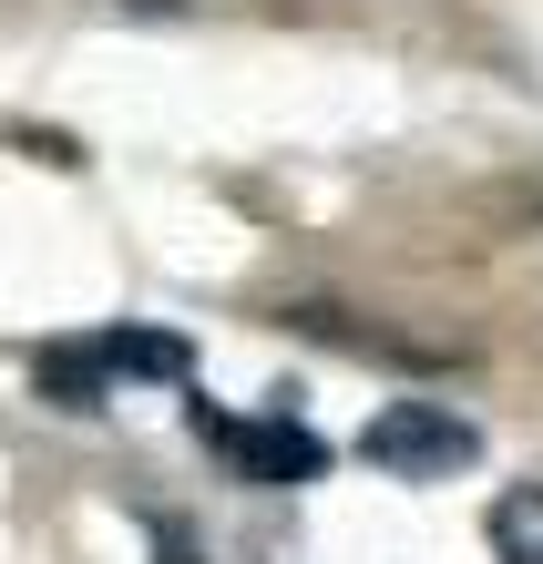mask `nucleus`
<instances>
[{
  "instance_id": "f257e3e1",
  "label": "nucleus",
  "mask_w": 543,
  "mask_h": 564,
  "mask_svg": "<svg viewBox=\"0 0 543 564\" xmlns=\"http://www.w3.org/2000/svg\"><path fill=\"white\" fill-rule=\"evenodd\" d=\"M359 452L380 462L390 482H452V473H471V462H482V431L452 421V411H431V401H390L380 421L359 431Z\"/></svg>"
},
{
  "instance_id": "f03ea898",
  "label": "nucleus",
  "mask_w": 543,
  "mask_h": 564,
  "mask_svg": "<svg viewBox=\"0 0 543 564\" xmlns=\"http://www.w3.org/2000/svg\"><path fill=\"white\" fill-rule=\"evenodd\" d=\"M226 452L247 462V482H318V473H328V452L308 442V431H278V421L226 431Z\"/></svg>"
},
{
  "instance_id": "20e7f679",
  "label": "nucleus",
  "mask_w": 543,
  "mask_h": 564,
  "mask_svg": "<svg viewBox=\"0 0 543 564\" xmlns=\"http://www.w3.org/2000/svg\"><path fill=\"white\" fill-rule=\"evenodd\" d=\"M113 370H144V380H185V370H195V349H185V339H154V328H123V339H113Z\"/></svg>"
},
{
  "instance_id": "423d86ee",
  "label": "nucleus",
  "mask_w": 543,
  "mask_h": 564,
  "mask_svg": "<svg viewBox=\"0 0 543 564\" xmlns=\"http://www.w3.org/2000/svg\"><path fill=\"white\" fill-rule=\"evenodd\" d=\"M113 11H185V0H113Z\"/></svg>"
},
{
  "instance_id": "7ed1b4c3",
  "label": "nucleus",
  "mask_w": 543,
  "mask_h": 564,
  "mask_svg": "<svg viewBox=\"0 0 543 564\" xmlns=\"http://www.w3.org/2000/svg\"><path fill=\"white\" fill-rule=\"evenodd\" d=\"M492 554L502 564H543V482L492 492Z\"/></svg>"
},
{
  "instance_id": "39448f33",
  "label": "nucleus",
  "mask_w": 543,
  "mask_h": 564,
  "mask_svg": "<svg viewBox=\"0 0 543 564\" xmlns=\"http://www.w3.org/2000/svg\"><path fill=\"white\" fill-rule=\"evenodd\" d=\"M42 390H52L62 411H104V370H93V359H73V349L42 359Z\"/></svg>"
}]
</instances>
